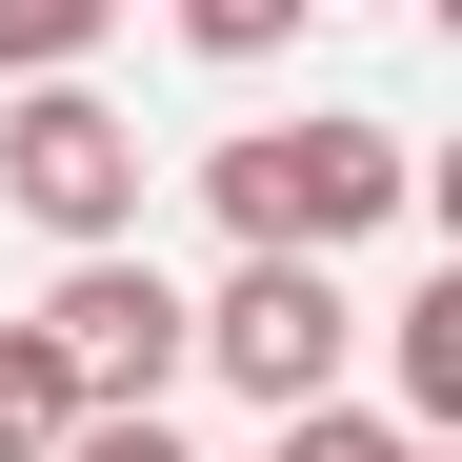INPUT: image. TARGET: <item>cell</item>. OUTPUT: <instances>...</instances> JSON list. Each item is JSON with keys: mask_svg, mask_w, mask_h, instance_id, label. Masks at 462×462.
I'll return each instance as SVG.
<instances>
[{"mask_svg": "<svg viewBox=\"0 0 462 462\" xmlns=\"http://www.w3.org/2000/svg\"><path fill=\"white\" fill-rule=\"evenodd\" d=\"M41 382H60V422H162V382H181V282L162 262H60V301H41Z\"/></svg>", "mask_w": 462, "mask_h": 462, "instance_id": "7a4b0ae2", "label": "cell"}, {"mask_svg": "<svg viewBox=\"0 0 462 462\" xmlns=\"http://www.w3.org/2000/svg\"><path fill=\"white\" fill-rule=\"evenodd\" d=\"M0 462H60V382H41L21 322H0Z\"/></svg>", "mask_w": 462, "mask_h": 462, "instance_id": "52a82bcc", "label": "cell"}, {"mask_svg": "<svg viewBox=\"0 0 462 462\" xmlns=\"http://www.w3.org/2000/svg\"><path fill=\"white\" fill-rule=\"evenodd\" d=\"M402 462H422V442H402Z\"/></svg>", "mask_w": 462, "mask_h": 462, "instance_id": "8fae6325", "label": "cell"}, {"mask_svg": "<svg viewBox=\"0 0 462 462\" xmlns=\"http://www.w3.org/2000/svg\"><path fill=\"white\" fill-rule=\"evenodd\" d=\"M181 41H201V60H282V41H301V0H181Z\"/></svg>", "mask_w": 462, "mask_h": 462, "instance_id": "ba28073f", "label": "cell"}, {"mask_svg": "<svg viewBox=\"0 0 462 462\" xmlns=\"http://www.w3.org/2000/svg\"><path fill=\"white\" fill-rule=\"evenodd\" d=\"M60 462H181V422H60Z\"/></svg>", "mask_w": 462, "mask_h": 462, "instance_id": "30bf717a", "label": "cell"}, {"mask_svg": "<svg viewBox=\"0 0 462 462\" xmlns=\"http://www.w3.org/2000/svg\"><path fill=\"white\" fill-rule=\"evenodd\" d=\"M81 41H101V0H0V81H21V101L81 81Z\"/></svg>", "mask_w": 462, "mask_h": 462, "instance_id": "5b68a950", "label": "cell"}, {"mask_svg": "<svg viewBox=\"0 0 462 462\" xmlns=\"http://www.w3.org/2000/svg\"><path fill=\"white\" fill-rule=\"evenodd\" d=\"M0 201H21L41 242L121 262V242H141V121H121L101 81H41V101H0Z\"/></svg>", "mask_w": 462, "mask_h": 462, "instance_id": "277c9868", "label": "cell"}, {"mask_svg": "<svg viewBox=\"0 0 462 462\" xmlns=\"http://www.w3.org/2000/svg\"><path fill=\"white\" fill-rule=\"evenodd\" d=\"M342 342H362V301H342L322 262H242L221 301H181V362H221L262 422H322V402H342Z\"/></svg>", "mask_w": 462, "mask_h": 462, "instance_id": "3957f363", "label": "cell"}, {"mask_svg": "<svg viewBox=\"0 0 462 462\" xmlns=\"http://www.w3.org/2000/svg\"><path fill=\"white\" fill-rule=\"evenodd\" d=\"M201 201L242 221V262H342L362 221H402V201H422V162H402L362 101H322V121H242V141L201 162Z\"/></svg>", "mask_w": 462, "mask_h": 462, "instance_id": "6da1fadb", "label": "cell"}, {"mask_svg": "<svg viewBox=\"0 0 462 462\" xmlns=\"http://www.w3.org/2000/svg\"><path fill=\"white\" fill-rule=\"evenodd\" d=\"M262 462H402V422H362V402H322V422H262Z\"/></svg>", "mask_w": 462, "mask_h": 462, "instance_id": "9c48e42d", "label": "cell"}, {"mask_svg": "<svg viewBox=\"0 0 462 462\" xmlns=\"http://www.w3.org/2000/svg\"><path fill=\"white\" fill-rule=\"evenodd\" d=\"M402 402H422V422H462V282H422V301H402Z\"/></svg>", "mask_w": 462, "mask_h": 462, "instance_id": "8992f818", "label": "cell"}]
</instances>
